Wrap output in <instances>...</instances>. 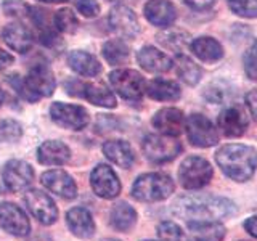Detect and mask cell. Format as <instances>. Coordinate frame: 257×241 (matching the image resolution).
<instances>
[{
    "label": "cell",
    "mask_w": 257,
    "mask_h": 241,
    "mask_svg": "<svg viewBox=\"0 0 257 241\" xmlns=\"http://www.w3.org/2000/svg\"><path fill=\"white\" fill-rule=\"evenodd\" d=\"M244 71L246 76L252 80H257V40L247 48V52L244 53Z\"/></svg>",
    "instance_id": "36"
},
{
    "label": "cell",
    "mask_w": 257,
    "mask_h": 241,
    "mask_svg": "<svg viewBox=\"0 0 257 241\" xmlns=\"http://www.w3.org/2000/svg\"><path fill=\"white\" fill-rule=\"evenodd\" d=\"M222 172L235 182H247L257 167V151L247 145H225L215 155Z\"/></svg>",
    "instance_id": "2"
},
{
    "label": "cell",
    "mask_w": 257,
    "mask_h": 241,
    "mask_svg": "<svg viewBox=\"0 0 257 241\" xmlns=\"http://www.w3.org/2000/svg\"><path fill=\"white\" fill-rule=\"evenodd\" d=\"M80 96H84L85 100L96 104V106H103V108H114L116 106V96L112 95V92L106 85H103L100 82L82 84Z\"/></svg>",
    "instance_id": "27"
},
{
    "label": "cell",
    "mask_w": 257,
    "mask_h": 241,
    "mask_svg": "<svg viewBox=\"0 0 257 241\" xmlns=\"http://www.w3.org/2000/svg\"><path fill=\"white\" fill-rule=\"evenodd\" d=\"M109 84L127 101H140L147 84L140 72L134 69H116L109 74Z\"/></svg>",
    "instance_id": "6"
},
{
    "label": "cell",
    "mask_w": 257,
    "mask_h": 241,
    "mask_svg": "<svg viewBox=\"0 0 257 241\" xmlns=\"http://www.w3.org/2000/svg\"><path fill=\"white\" fill-rule=\"evenodd\" d=\"M188 231L195 241H222L225 227L217 222H188Z\"/></svg>",
    "instance_id": "28"
},
{
    "label": "cell",
    "mask_w": 257,
    "mask_h": 241,
    "mask_svg": "<svg viewBox=\"0 0 257 241\" xmlns=\"http://www.w3.org/2000/svg\"><path fill=\"white\" fill-rule=\"evenodd\" d=\"M185 129L191 145L198 148L214 147L219 142V134H217L211 119H207L203 114H191L185 120Z\"/></svg>",
    "instance_id": "9"
},
{
    "label": "cell",
    "mask_w": 257,
    "mask_h": 241,
    "mask_svg": "<svg viewBox=\"0 0 257 241\" xmlns=\"http://www.w3.org/2000/svg\"><path fill=\"white\" fill-rule=\"evenodd\" d=\"M174 180L166 174L161 172H150L143 174L134 182L132 196L143 203H155V201H163L174 193Z\"/></svg>",
    "instance_id": "4"
},
{
    "label": "cell",
    "mask_w": 257,
    "mask_h": 241,
    "mask_svg": "<svg viewBox=\"0 0 257 241\" xmlns=\"http://www.w3.org/2000/svg\"><path fill=\"white\" fill-rule=\"evenodd\" d=\"M0 227L13 236H28L31 223L21 207L13 203H0Z\"/></svg>",
    "instance_id": "12"
},
{
    "label": "cell",
    "mask_w": 257,
    "mask_h": 241,
    "mask_svg": "<svg viewBox=\"0 0 257 241\" xmlns=\"http://www.w3.org/2000/svg\"><path fill=\"white\" fill-rule=\"evenodd\" d=\"M111 225L119 231L131 230L137 222L135 209L127 203H117L111 209Z\"/></svg>",
    "instance_id": "29"
},
{
    "label": "cell",
    "mask_w": 257,
    "mask_h": 241,
    "mask_svg": "<svg viewBox=\"0 0 257 241\" xmlns=\"http://www.w3.org/2000/svg\"><path fill=\"white\" fill-rule=\"evenodd\" d=\"M153 126L163 135L177 137L182 134L185 127L183 112L177 108H163L153 117Z\"/></svg>",
    "instance_id": "17"
},
{
    "label": "cell",
    "mask_w": 257,
    "mask_h": 241,
    "mask_svg": "<svg viewBox=\"0 0 257 241\" xmlns=\"http://www.w3.org/2000/svg\"><path fill=\"white\" fill-rule=\"evenodd\" d=\"M71 158L69 148L63 142L48 140L37 148V159L40 164L45 166H63Z\"/></svg>",
    "instance_id": "21"
},
{
    "label": "cell",
    "mask_w": 257,
    "mask_h": 241,
    "mask_svg": "<svg viewBox=\"0 0 257 241\" xmlns=\"http://www.w3.org/2000/svg\"><path fill=\"white\" fill-rule=\"evenodd\" d=\"M246 104L249 111H251V114L257 119V88L246 95Z\"/></svg>",
    "instance_id": "41"
},
{
    "label": "cell",
    "mask_w": 257,
    "mask_h": 241,
    "mask_svg": "<svg viewBox=\"0 0 257 241\" xmlns=\"http://www.w3.org/2000/svg\"><path fill=\"white\" fill-rule=\"evenodd\" d=\"M2 103H4V90H2V87H0V106H2Z\"/></svg>",
    "instance_id": "45"
},
{
    "label": "cell",
    "mask_w": 257,
    "mask_h": 241,
    "mask_svg": "<svg viewBox=\"0 0 257 241\" xmlns=\"http://www.w3.org/2000/svg\"><path fill=\"white\" fill-rule=\"evenodd\" d=\"M23 135L21 124L15 119H4L0 120V142H18Z\"/></svg>",
    "instance_id": "33"
},
{
    "label": "cell",
    "mask_w": 257,
    "mask_h": 241,
    "mask_svg": "<svg viewBox=\"0 0 257 241\" xmlns=\"http://www.w3.org/2000/svg\"><path fill=\"white\" fill-rule=\"evenodd\" d=\"M103 241H117V239H112V238H108V239H103Z\"/></svg>",
    "instance_id": "46"
},
{
    "label": "cell",
    "mask_w": 257,
    "mask_h": 241,
    "mask_svg": "<svg viewBox=\"0 0 257 241\" xmlns=\"http://www.w3.org/2000/svg\"><path fill=\"white\" fill-rule=\"evenodd\" d=\"M24 203H26L31 214L42 225H52L58 219V209H56L55 201L40 190H28L24 195Z\"/></svg>",
    "instance_id": "10"
},
{
    "label": "cell",
    "mask_w": 257,
    "mask_h": 241,
    "mask_svg": "<svg viewBox=\"0 0 257 241\" xmlns=\"http://www.w3.org/2000/svg\"><path fill=\"white\" fill-rule=\"evenodd\" d=\"M175 69L179 77L183 80L185 84L188 85H196L201 79V68L193 61L191 58H188L187 55L179 53L175 58Z\"/></svg>",
    "instance_id": "30"
},
{
    "label": "cell",
    "mask_w": 257,
    "mask_h": 241,
    "mask_svg": "<svg viewBox=\"0 0 257 241\" xmlns=\"http://www.w3.org/2000/svg\"><path fill=\"white\" fill-rule=\"evenodd\" d=\"M217 124L225 137L235 139V137H241L246 132L249 119L243 106L228 104L227 108L220 111L219 117H217Z\"/></svg>",
    "instance_id": "14"
},
{
    "label": "cell",
    "mask_w": 257,
    "mask_h": 241,
    "mask_svg": "<svg viewBox=\"0 0 257 241\" xmlns=\"http://www.w3.org/2000/svg\"><path fill=\"white\" fill-rule=\"evenodd\" d=\"M230 10L243 18H257V0H228Z\"/></svg>",
    "instance_id": "34"
},
{
    "label": "cell",
    "mask_w": 257,
    "mask_h": 241,
    "mask_svg": "<svg viewBox=\"0 0 257 241\" xmlns=\"http://www.w3.org/2000/svg\"><path fill=\"white\" fill-rule=\"evenodd\" d=\"M42 185L48 188L56 196L63 199H74L77 196V187L72 177L61 171V169H53V171H47L42 174Z\"/></svg>",
    "instance_id": "15"
},
{
    "label": "cell",
    "mask_w": 257,
    "mask_h": 241,
    "mask_svg": "<svg viewBox=\"0 0 257 241\" xmlns=\"http://www.w3.org/2000/svg\"><path fill=\"white\" fill-rule=\"evenodd\" d=\"M236 207L230 199L214 195H183L175 199L172 212L188 222H217L235 214Z\"/></svg>",
    "instance_id": "1"
},
{
    "label": "cell",
    "mask_w": 257,
    "mask_h": 241,
    "mask_svg": "<svg viewBox=\"0 0 257 241\" xmlns=\"http://www.w3.org/2000/svg\"><path fill=\"white\" fill-rule=\"evenodd\" d=\"M2 37L5 44L12 48V50L18 53H26L32 47V36L26 26L20 23H12L4 29Z\"/></svg>",
    "instance_id": "22"
},
{
    "label": "cell",
    "mask_w": 257,
    "mask_h": 241,
    "mask_svg": "<svg viewBox=\"0 0 257 241\" xmlns=\"http://www.w3.org/2000/svg\"><path fill=\"white\" fill-rule=\"evenodd\" d=\"M183 4L195 8V10H206V8H211L215 4V0H183Z\"/></svg>",
    "instance_id": "40"
},
{
    "label": "cell",
    "mask_w": 257,
    "mask_h": 241,
    "mask_svg": "<svg viewBox=\"0 0 257 241\" xmlns=\"http://www.w3.org/2000/svg\"><path fill=\"white\" fill-rule=\"evenodd\" d=\"M53 23L55 28L60 32H64V34H72V32L77 31L79 26L77 16L69 8H61V10L56 12V15L53 16Z\"/></svg>",
    "instance_id": "32"
},
{
    "label": "cell",
    "mask_w": 257,
    "mask_h": 241,
    "mask_svg": "<svg viewBox=\"0 0 257 241\" xmlns=\"http://www.w3.org/2000/svg\"><path fill=\"white\" fill-rule=\"evenodd\" d=\"M4 10L7 12V15H10V16H21L24 12L29 10V7L24 5L21 0H5Z\"/></svg>",
    "instance_id": "39"
},
{
    "label": "cell",
    "mask_w": 257,
    "mask_h": 241,
    "mask_svg": "<svg viewBox=\"0 0 257 241\" xmlns=\"http://www.w3.org/2000/svg\"><path fill=\"white\" fill-rule=\"evenodd\" d=\"M109 26L112 28V31L117 32L119 36L128 37V39L135 37L140 31V24L135 13L128 7H124V5H117L111 10Z\"/></svg>",
    "instance_id": "16"
},
{
    "label": "cell",
    "mask_w": 257,
    "mask_h": 241,
    "mask_svg": "<svg viewBox=\"0 0 257 241\" xmlns=\"http://www.w3.org/2000/svg\"><path fill=\"white\" fill-rule=\"evenodd\" d=\"M148 241H151V239H148Z\"/></svg>",
    "instance_id": "48"
},
{
    "label": "cell",
    "mask_w": 257,
    "mask_h": 241,
    "mask_svg": "<svg viewBox=\"0 0 257 241\" xmlns=\"http://www.w3.org/2000/svg\"><path fill=\"white\" fill-rule=\"evenodd\" d=\"M137 60L139 64L148 72H155V74H161V72H167L172 68L174 61L169 58L166 53L158 50L156 47L147 45L143 47L142 50L137 55Z\"/></svg>",
    "instance_id": "19"
},
{
    "label": "cell",
    "mask_w": 257,
    "mask_h": 241,
    "mask_svg": "<svg viewBox=\"0 0 257 241\" xmlns=\"http://www.w3.org/2000/svg\"><path fill=\"white\" fill-rule=\"evenodd\" d=\"M158 235L161 241H180L182 230L174 222H163L158 225Z\"/></svg>",
    "instance_id": "35"
},
{
    "label": "cell",
    "mask_w": 257,
    "mask_h": 241,
    "mask_svg": "<svg viewBox=\"0 0 257 241\" xmlns=\"http://www.w3.org/2000/svg\"><path fill=\"white\" fill-rule=\"evenodd\" d=\"M2 179L5 187L10 191H23L34 180V169L26 161L10 159L4 166Z\"/></svg>",
    "instance_id": "11"
},
{
    "label": "cell",
    "mask_w": 257,
    "mask_h": 241,
    "mask_svg": "<svg viewBox=\"0 0 257 241\" xmlns=\"http://www.w3.org/2000/svg\"><path fill=\"white\" fill-rule=\"evenodd\" d=\"M191 52L196 56L198 60L204 63H214L219 61L223 56V48L222 45L217 42L212 37H198L191 42Z\"/></svg>",
    "instance_id": "25"
},
{
    "label": "cell",
    "mask_w": 257,
    "mask_h": 241,
    "mask_svg": "<svg viewBox=\"0 0 257 241\" xmlns=\"http://www.w3.org/2000/svg\"><path fill=\"white\" fill-rule=\"evenodd\" d=\"M145 16L147 20L158 28H167L175 21V7L169 0H150L145 5Z\"/></svg>",
    "instance_id": "20"
},
{
    "label": "cell",
    "mask_w": 257,
    "mask_h": 241,
    "mask_svg": "<svg viewBox=\"0 0 257 241\" xmlns=\"http://www.w3.org/2000/svg\"><path fill=\"white\" fill-rule=\"evenodd\" d=\"M90 185L96 196L103 199H112L120 193V182L116 172L106 164H98L90 175Z\"/></svg>",
    "instance_id": "13"
},
{
    "label": "cell",
    "mask_w": 257,
    "mask_h": 241,
    "mask_svg": "<svg viewBox=\"0 0 257 241\" xmlns=\"http://www.w3.org/2000/svg\"><path fill=\"white\" fill-rule=\"evenodd\" d=\"M214 169L209 161L199 156H190L182 163L179 169V180L183 188L198 190L211 182Z\"/></svg>",
    "instance_id": "5"
},
{
    "label": "cell",
    "mask_w": 257,
    "mask_h": 241,
    "mask_svg": "<svg viewBox=\"0 0 257 241\" xmlns=\"http://www.w3.org/2000/svg\"><path fill=\"white\" fill-rule=\"evenodd\" d=\"M109 2H116V0H109Z\"/></svg>",
    "instance_id": "47"
},
{
    "label": "cell",
    "mask_w": 257,
    "mask_h": 241,
    "mask_svg": "<svg viewBox=\"0 0 257 241\" xmlns=\"http://www.w3.org/2000/svg\"><path fill=\"white\" fill-rule=\"evenodd\" d=\"M228 85L225 84H220V82H215V84H211L204 92V96L212 103H222L225 98H228Z\"/></svg>",
    "instance_id": "37"
},
{
    "label": "cell",
    "mask_w": 257,
    "mask_h": 241,
    "mask_svg": "<svg viewBox=\"0 0 257 241\" xmlns=\"http://www.w3.org/2000/svg\"><path fill=\"white\" fill-rule=\"evenodd\" d=\"M13 61H15L13 55H10L8 52H5V50H2V48H0V71L8 68Z\"/></svg>",
    "instance_id": "43"
},
{
    "label": "cell",
    "mask_w": 257,
    "mask_h": 241,
    "mask_svg": "<svg viewBox=\"0 0 257 241\" xmlns=\"http://www.w3.org/2000/svg\"><path fill=\"white\" fill-rule=\"evenodd\" d=\"M147 93L150 98L158 101H175L180 98V87L174 80L167 79H153L147 85Z\"/></svg>",
    "instance_id": "26"
},
{
    "label": "cell",
    "mask_w": 257,
    "mask_h": 241,
    "mask_svg": "<svg viewBox=\"0 0 257 241\" xmlns=\"http://www.w3.org/2000/svg\"><path fill=\"white\" fill-rule=\"evenodd\" d=\"M182 151V145L175 137L169 135H147L143 139V153L151 163L163 164L172 161Z\"/></svg>",
    "instance_id": "7"
},
{
    "label": "cell",
    "mask_w": 257,
    "mask_h": 241,
    "mask_svg": "<svg viewBox=\"0 0 257 241\" xmlns=\"http://www.w3.org/2000/svg\"><path fill=\"white\" fill-rule=\"evenodd\" d=\"M244 228L249 235H252L254 238H257V215L249 217V219L244 222Z\"/></svg>",
    "instance_id": "42"
},
{
    "label": "cell",
    "mask_w": 257,
    "mask_h": 241,
    "mask_svg": "<svg viewBox=\"0 0 257 241\" xmlns=\"http://www.w3.org/2000/svg\"><path fill=\"white\" fill-rule=\"evenodd\" d=\"M40 2H45V4H64L68 0H40Z\"/></svg>",
    "instance_id": "44"
},
{
    "label": "cell",
    "mask_w": 257,
    "mask_h": 241,
    "mask_svg": "<svg viewBox=\"0 0 257 241\" xmlns=\"http://www.w3.org/2000/svg\"><path fill=\"white\" fill-rule=\"evenodd\" d=\"M76 7L85 18H93L100 13V5L96 0H76Z\"/></svg>",
    "instance_id": "38"
},
{
    "label": "cell",
    "mask_w": 257,
    "mask_h": 241,
    "mask_svg": "<svg viewBox=\"0 0 257 241\" xmlns=\"http://www.w3.org/2000/svg\"><path fill=\"white\" fill-rule=\"evenodd\" d=\"M10 82L16 88V92L29 101H37L42 96H50L56 87L52 69L42 63L32 66L24 80L18 79V76H10Z\"/></svg>",
    "instance_id": "3"
},
{
    "label": "cell",
    "mask_w": 257,
    "mask_h": 241,
    "mask_svg": "<svg viewBox=\"0 0 257 241\" xmlns=\"http://www.w3.org/2000/svg\"><path fill=\"white\" fill-rule=\"evenodd\" d=\"M103 153L111 163L117 164L119 167L128 169L132 167L134 161H135V155L132 147L124 140H109L103 145Z\"/></svg>",
    "instance_id": "23"
},
{
    "label": "cell",
    "mask_w": 257,
    "mask_h": 241,
    "mask_svg": "<svg viewBox=\"0 0 257 241\" xmlns=\"http://www.w3.org/2000/svg\"><path fill=\"white\" fill-rule=\"evenodd\" d=\"M50 116L55 120V124H58L63 129H71V131H82L90 120L85 108L61 101H55L52 104Z\"/></svg>",
    "instance_id": "8"
},
{
    "label": "cell",
    "mask_w": 257,
    "mask_h": 241,
    "mask_svg": "<svg viewBox=\"0 0 257 241\" xmlns=\"http://www.w3.org/2000/svg\"><path fill=\"white\" fill-rule=\"evenodd\" d=\"M103 56L109 64H120L127 60L128 47L125 45L124 40H120V39L108 40V42L103 45Z\"/></svg>",
    "instance_id": "31"
},
{
    "label": "cell",
    "mask_w": 257,
    "mask_h": 241,
    "mask_svg": "<svg viewBox=\"0 0 257 241\" xmlns=\"http://www.w3.org/2000/svg\"><path fill=\"white\" fill-rule=\"evenodd\" d=\"M68 64L72 71H76L77 74L85 76V77H95L101 72V64L95 58L93 55L82 52V50H74L68 55Z\"/></svg>",
    "instance_id": "24"
},
{
    "label": "cell",
    "mask_w": 257,
    "mask_h": 241,
    "mask_svg": "<svg viewBox=\"0 0 257 241\" xmlns=\"http://www.w3.org/2000/svg\"><path fill=\"white\" fill-rule=\"evenodd\" d=\"M66 223L72 235L80 239H88L95 235V222L85 207H72L66 214Z\"/></svg>",
    "instance_id": "18"
}]
</instances>
